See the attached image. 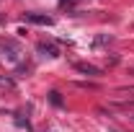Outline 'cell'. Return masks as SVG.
I'll return each instance as SVG.
<instances>
[{
	"label": "cell",
	"instance_id": "obj_3",
	"mask_svg": "<svg viewBox=\"0 0 134 132\" xmlns=\"http://www.w3.org/2000/svg\"><path fill=\"white\" fill-rule=\"evenodd\" d=\"M75 70H77V73H83V75H100V67L88 65V62H75Z\"/></svg>",
	"mask_w": 134,
	"mask_h": 132
},
{
	"label": "cell",
	"instance_id": "obj_2",
	"mask_svg": "<svg viewBox=\"0 0 134 132\" xmlns=\"http://www.w3.org/2000/svg\"><path fill=\"white\" fill-rule=\"evenodd\" d=\"M26 21L39 23V26H52V23H54V18H49V16H39V13H26Z\"/></svg>",
	"mask_w": 134,
	"mask_h": 132
},
{
	"label": "cell",
	"instance_id": "obj_4",
	"mask_svg": "<svg viewBox=\"0 0 134 132\" xmlns=\"http://www.w3.org/2000/svg\"><path fill=\"white\" fill-rule=\"evenodd\" d=\"M49 101L54 104V106H62V96H59L57 91H52V93H49Z\"/></svg>",
	"mask_w": 134,
	"mask_h": 132
},
{
	"label": "cell",
	"instance_id": "obj_1",
	"mask_svg": "<svg viewBox=\"0 0 134 132\" xmlns=\"http://www.w3.org/2000/svg\"><path fill=\"white\" fill-rule=\"evenodd\" d=\"M36 49L41 52L44 57H59V49H57L52 42H39V47H36Z\"/></svg>",
	"mask_w": 134,
	"mask_h": 132
}]
</instances>
